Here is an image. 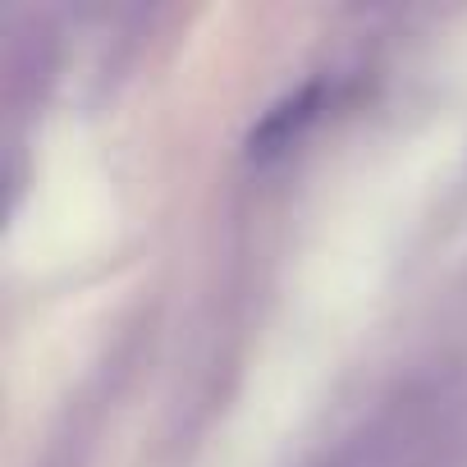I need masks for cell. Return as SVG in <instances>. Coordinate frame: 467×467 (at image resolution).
Instances as JSON below:
<instances>
[{"mask_svg":"<svg viewBox=\"0 0 467 467\" xmlns=\"http://www.w3.org/2000/svg\"><path fill=\"white\" fill-rule=\"evenodd\" d=\"M326 106V83L321 78H303L294 83L289 92H280L244 133V156L253 165H266V161H280L294 142H303V133L317 124Z\"/></svg>","mask_w":467,"mask_h":467,"instance_id":"obj_1","label":"cell"}]
</instances>
